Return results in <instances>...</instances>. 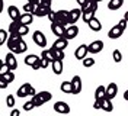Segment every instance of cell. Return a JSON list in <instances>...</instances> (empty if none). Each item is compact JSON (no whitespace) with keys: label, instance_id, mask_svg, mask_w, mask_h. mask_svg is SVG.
<instances>
[{"label":"cell","instance_id":"ee69618b","mask_svg":"<svg viewBox=\"0 0 128 116\" xmlns=\"http://www.w3.org/2000/svg\"><path fill=\"white\" fill-rule=\"evenodd\" d=\"M31 68H32V70H40V68H42V58H41V57L38 58V61L35 62Z\"/></svg>","mask_w":128,"mask_h":116},{"label":"cell","instance_id":"2e32d148","mask_svg":"<svg viewBox=\"0 0 128 116\" xmlns=\"http://www.w3.org/2000/svg\"><path fill=\"white\" fill-rule=\"evenodd\" d=\"M51 68L54 71V74L60 76L63 73V60H54V61L51 62Z\"/></svg>","mask_w":128,"mask_h":116},{"label":"cell","instance_id":"83f0119b","mask_svg":"<svg viewBox=\"0 0 128 116\" xmlns=\"http://www.w3.org/2000/svg\"><path fill=\"white\" fill-rule=\"evenodd\" d=\"M95 13H96L95 10H92V9H90V10H86V12H83L82 17H83V20H84L86 23H89L90 20H92V19H93V17H95Z\"/></svg>","mask_w":128,"mask_h":116},{"label":"cell","instance_id":"277c9868","mask_svg":"<svg viewBox=\"0 0 128 116\" xmlns=\"http://www.w3.org/2000/svg\"><path fill=\"white\" fill-rule=\"evenodd\" d=\"M89 54V45H84V44H82L76 48V51H74V57L80 60V61H83Z\"/></svg>","mask_w":128,"mask_h":116},{"label":"cell","instance_id":"7bdbcfd3","mask_svg":"<svg viewBox=\"0 0 128 116\" xmlns=\"http://www.w3.org/2000/svg\"><path fill=\"white\" fill-rule=\"evenodd\" d=\"M8 71H10V67L8 65V62L4 61L3 64H2V68H0V76L4 74V73H8Z\"/></svg>","mask_w":128,"mask_h":116},{"label":"cell","instance_id":"f6af8a7d","mask_svg":"<svg viewBox=\"0 0 128 116\" xmlns=\"http://www.w3.org/2000/svg\"><path fill=\"white\" fill-rule=\"evenodd\" d=\"M48 19H50V22H51V23H54V22H56V19H57V12L51 10V12L48 13Z\"/></svg>","mask_w":128,"mask_h":116},{"label":"cell","instance_id":"f35d334b","mask_svg":"<svg viewBox=\"0 0 128 116\" xmlns=\"http://www.w3.org/2000/svg\"><path fill=\"white\" fill-rule=\"evenodd\" d=\"M35 7H36V6H34V4H32V3H29V1H26V3L24 4V12H28V13H34Z\"/></svg>","mask_w":128,"mask_h":116},{"label":"cell","instance_id":"ffe728a7","mask_svg":"<svg viewBox=\"0 0 128 116\" xmlns=\"http://www.w3.org/2000/svg\"><path fill=\"white\" fill-rule=\"evenodd\" d=\"M98 10V1H95V0H88L83 6H82V12H86V10Z\"/></svg>","mask_w":128,"mask_h":116},{"label":"cell","instance_id":"484cf974","mask_svg":"<svg viewBox=\"0 0 128 116\" xmlns=\"http://www.w3.org/2000/svg\"><path fill=\"white\" fill-rule=\"evenodd\" d=\"M50 49L52 51L56 60H64V57H66V55H64V49H60V48H56V46H51Z\"/></svg>","mask_w":128,"mask_h":116},{"label":"cell","instance_id":"f546056e","mask_svg":"<svg viewBox=\"0 0 128 116\" xmlns=\"http://www.w3.org/2000/svg\"><path fill=\"white\" fill-rule=\"evenodd\" d=\"M41 57L42 58H45L47 61H50V62H52L56 58H54V54H52V51L51 49H44L42 51V54H41Z\"/></svg>","mask_w":128,"mask_h":116},{"label":"cell","instance_id":"8fae6325","mask_svg":"<svg viewBox=\"0 0 128 116\" xmlns=\"http://www.w3.org/2000/svg\"><path fill=\"white\" fill-rule=\"evenodd\" d=\"M31 87L32 86L29 84V83H25V84H22L19 89H18V92H16V94H18V97H20V99H24L25 96H29V92H31Z\"/></svg>","mask_w":128,"mask_h":116},{"label":"cell","instance_id":"cb8c5ba5","mask_svg":"<svg viewBox=\"0 0 128 116\" xmlns=\"http://www.w3.org/2000/svg\"><path fill=\"white\" fill-rule=\"evenodd\" d=\"M61 92L63 93H67V94H73V83L72 81H63L61 86H60Z\"/></svg>","mask_w":128,"mask_h":116},{"label":"cell","instance_id":"8d00e7d4","mask_svg":"<svg viewBox=\"0 0 128 116\" xmlns=\"http://www.w3.org/2000/svg\"><path fill=\"white\" fill-rule=\"evenodd\" d=\"M38 94L41 96V99L45 102V103H47V102H50L51 99H52V94H51L50 92H40Z\"/></svg>","mask_w":128,"mask_h":116},{"label":"cell","instance_id":"f5cc1de1","mask_svg":"<svg viewBox=\"0 0 128 116\" xmlns=\"http://www.w3.org/2000/svg\"><path fill=\"white\" fill-rule=\"evenodd\" d=\"M95 1H98V3H99V1H102V0H95Z\"/></svg>","mask_w":128,"mask_h":116},{"label":"cell","instance_id":"3957f363","mask_svg":"<svg viewBox=\"0 0 128 116\" xmlns=\"http://www.w3.org/2000/svg\"><path fill=\"white\" fill-rule=\"evenodd\" d=\"M32 41L35 42V45L36 46H41V48L47 46V38H45V35H44L41 31H35L34 32V35H32Z\"/></svg>","mask_w":128,"mask_h":116},{"label":"cell","instance_id":"74e56055","mask_svg":"<svg viewBox=\"0 0 128 116\" xmlns=\"http://www.w3.org/2000/svg\"><path fill=\"white\" fill-rule=\"evenodd\" d=\"M34 108H36L35 106V103H34V100H28V102H25V105H24V110L25 112H29V110H32Z\"/></svg>","mask_w":128,"mask_h":116},{"label":"cell","instance_id":"8992f818","mask_svg":"<svg viewBox=\"0 0 128 116\" xmlns=\"http://www.w3.org/2000/svg\"><path fill=\"white\" fill-rule=\"evenodd\" d=\"M51 31L57 38H61L66 35V26L61 23H51Z\"/></svg>","mask_w":128,"mask_h":116},{"label":"cell","instance_id":"d4e9b609","mask_svg":"<svg viewBox=\"0 0 128 116\" xmlns=\"http://www.w3.org/2000/svg\"><path fill=\"white\" fill-rule=\"evenodd\" d=\"M102 110L105 112H112L114 110V105H112V99H108V97H105L104 100H102Z\"/></svg>","mask_w":128,"mask_h":116},{"label":"cell","instance_id":"9c48e42d","mask_svg":"<svg viewBox=\"0 0 128 116\" xmlns=\"http://www.w3.org/2000/svg\"><path fill=\"white\" fill-rule=\"evenodd\" d=\"M54 110H56L57 113H68L70 112V106L66 103V102H56V105H54Z\"/></svg>","mask_w":128,"mask_h":116},{"label":"cell","instance_id":"7402d4cb","mask_svg":"<svg viewBox=\"0 0 128 116\" xmlns=\"http://www.w3.org/2000/svg\"><path fill=\"white\" fill-rule=\"evenodd\" d=\"M68 45V39L61 36V38H57V41L52 44V46H56V48H60V49H66V46Z\"/></svg>","mask_w":128,"mask_h":116},{"label":"cell","instance_id":"d590c367","mask_svg":"<svg viewBox=\"0 0 128 116\" xmlns=\"http://www.w3.org/2000/svg\"><path fill=\"white\" fill-rule=\"evenodd\" d=\"M32 100H34V103H35V106H36V108H40V106H42V105L45 103V102L41 99V96L38 94V93H36L35 96H32Z\"/></svg>","mask_w":128,"mask_h":116},{"label":"cell","instance_id":"60d3db41","mask_svg":"<svg viewBox=\"0 0 128 116\" xmlns=\"http://www.w3.org/2000/svg\"><path fill=\"white\" fill-rule=\"evenodd\" d=\"M83 65H84L86 68L93 67V65H95V58H88V57H86V58L83 60Z\"/></svg>","mask_w":128,"mask_h":116},{"label":"cell","instance_id":"5bb4252c","mask_svg":"<svg viewBox=\"0 0 128 116\" xmlns=\"http://www.w3.org/2000/svg\"><path fill=\"white\" fill-rule=\"evenodd\" d=\"M8 15L9 17L12 19V20H19V17H20V12H19V9L16 7V6H9L8 7Z\"/></svg>","mask_w":128,"mask_h":116},{"label":"cell","instance_id":"d6986e66","mask_svg":"<svg viewBox=\"0 0 128 116\" xmlns=\"http://www.w3.org/2000/svg\"><path fill=\"white\" fill-rule=\"evenodd\" d=\"M105 97H106V87L105 86H99L95 92V99L96 100H104Z\"/></svg>","mask_w":128,"mask_h":116},{"label":"cell","instance_id":"4316f807","mask_svg":"<svg viewBox=\"0 0 128 116\" xmlns=\"http://www.w3.org/2000/svg\"><path fill=\"white\" fill-rule=\"evenodd\" d=\"M38 58H40V57H38V55H35V54L26 55V57H25V64H26V65H29V67H32L35 62L38 61Z\"/></svg>","mask_w":128,"mask_h":116},{"label":"cell","instance_id":"7a4b0ae2","mask_svg":"<svg viewBox=\"0 0 128 116\" xmlns=\"http://www.w3.org/2000/svg\"><path fill=\"white\" fill-rule=\"evenodd\" d=\"M54 23H61L66 28L68 25H72V22H70V10H58L57 12V19Z\"/></svg>","mask_w":128,"mask_h":116},{"label":"cell","instance_id":"836d02e7","mask_svg":"<svg viewBox=\"0 0 128 116\" xmlns=\"http://www.w3.org/2000/svg\"><path fill=\"white\" fill-rule=\"evenodd\" d=\"M18 33L22 35V36L28 35V33H29V25H22V23H20V26H19V29H18Z\"/></svg>","mask_w":128,"mask_h":116},{"label":"cell","instance_id":"c3c4849f","mask_svg":"<svg viewBox=\"0 0 128 116\" xmlns=\"http://www.w3.org/2000/svg\"><path fill=\"white\" fill-rule=\"evenodd\" d=\"M19 115H20V112H19L18 109H13V110L10 112V116H19Z\"/></svg>","mask_w":128,"mask_h":116},{"label":"cell","instance_id":"7c38bea8","mask_svg":"<svg viewBox=\"0 0 128 116\" xmlns=\"http://www.w3.org/2000/svg\"><path fill=\"white\" fill-rule=\"evenodd\" d=\"M122 29H121L118 25H115V26H112L111 29H109V32H108V38L109 39H118L122 35Z\"/></svg>","mask_w":128,"mask_h":116},{"label":"cell","instance_id":"e575fe53","mask_svg":"<svg viewBox=\"0 0 128 116\" xmlns=\"http://www.w3.org/2000/svg\"><path fill=\"white\" fill-rule=\"evenodd\" d=\"M112 58H114V61L115 62H121L122 61V54H121L120 49H114V52H112Z\"/></svg>","mask_w":128,"mask_h":116},{"label":"cell","instance_id":"b9f144b4","mask_svg":"<svg viewBox=\"0 0 128 116\" xmlns=\"http://www.w3.org/2000/svg\"><path fill=\"white\" fill-rule=\"evenodd\" d=\"M118 26H120L122 31H125V29H127V26H128V20L125 19V17H122L120 22H118Z\"/></svg>","mask_w":128,"mask_h":116},{"label":"cell","instance_id":"30bf717a","mask_svg":"<svg viewBox=\"0 0 128 116\" xmlns=\"http://www.w3.org/2000/svg\"><path fill=\"white\" fill-rule=\"evenodd\" d=\"M15 55H16L15 52H12V51H10V52L6 55V58H4V61L8 62V65L10 67V70H12V71L18 68V60H16Z\"/></svg>","mask_w":128,"mask_h":116},{"label":"cell","instance_id":"ba28073f","mask_svg":"<svg viewBox=\"0 0 128 116\" xmlns=\"http://www.w3.org/2000/svg\"><path fill=\"white\" fill-rule=\"evenodd\" d=\"M50 12H51V7L44 6V4H40V6H36V7H35V10H34V13H32V15L36 16V17H44V16H48Z\"/></svg>","mask_w":128,"mask_h":116},{"label":"cell","instance_id":"5b68a950","mask_svg":"<svg viewBox=\"0 0 128 116\" xmlns=\"http://www.w3.org/2000/svg\"><path fill=\"white\" fill-rule=\"evenodd\" d=\"M102 49H104V41H100V39H96V41L89 44V52L90 54H99Z\"/></svg>","mask_w":128,"mask_h":116},{"label":"cell","instance_id":"d6a6232c","mask_svg":"<svg viewBox=\"0 0 128 116\" xmlns=\"http://www.w3.org/2000/svg\"><path fill=\"white\" fill-rule=\"evenodd\" d=\"M26 49H28V45H26V42L22 39V41L19 42L18 49H16V54H24V52H26Z\"/></svg>","mask_w":128,"mask_h":116},{"label":"cell","instance_id":"681fc988","mask_svg":"<svg viewBox=\"0 0 128 116\" xmlns=\"http://www.w3.org/2000/svg\"><path fill=\"white\" fill-rule=\"evenodd\" d=\"M76 1L79 3V6H80V7H82V6H83V4H84V3H86L88 0H76Z\"/></svg>","mask_w":128,"mask_h":116},{"label":"cell","instance_id":"9a60e30c","mask_svg":"<svg viewBox=\"0 0 128 116\" xmlns=\"http://www.w3.org/2000/svg\"><path fill=\"white\" fill-rule=\"evenodd\" d=\"M116 93H118V86L115 83H109L108 87H106V97L108 99H114L116 96Z\"/></svg>","mask_w":128,"mask_h":116},{"label":"cell","instance_id":"f907efd6","mask_svg":"<svg viewBox=\"0 0 128 116\" xmlns=\"http://www.w3.org/2000/svg\"><path fill=\"white\" fill-rule=\"evenodd\" d=\"M124 99H125V100L128 102V90H127L125 93H124Z\"/></svg>","mask_w":128,"mask_h":116},{"label":"cell","instance_id":"603a6c76","mask_svg":"<svg viewBox=\"0 0 128 116\" xmlns=\"http://www.w3.org/2000/svg\"><path fill=\"white\" fill-rule=\"evenodd\" d=\"M122 4H124V0H109L108 9L109 10H118V9L122 7Z\"/></svg>","mask_w":128,"mask_h":116},{"label":"cell","instance_id":"bcb514c9","mask_svg":"<svg viewBox=\"0 0 128 116\" xmlns=\"http://www.w3.org/2000/svg\"><path fill=\"white\" fill-rule=\"evenodd\" d=\"M8 86H9V81H6V80H3V78H2V81H0V89H2V90H4Z\"/></svg>","mask_w":128,"mask_h":116},{"label":"cell","instance_id":"e0dca14e","mask_svg":"<svg viewBox=\"0 0 128 116\" xmlns=\"http://www.w3.org/2000/svg\"><path fill=\"white\" fill-rule=\"evenodd\" d=\"M82 15H83L82 7L80 9H72V10H70V22H72V25L77 22L80 17H82Z\"/></svg>","mask_w":128,"mask_h":116},{"label":"cell","instance_id":"ac0fdd59","mask_svg":"<svg viewBox=\"0 0 128 116\" xmlns=\"http://www.w3.org/2000/svg\"><path fill=\"white\" fill-rule=\"evenodd\" d=\"M32 20H34V15L32 13H28V12L22 13L20 17H19V22L22 23V25H31Z\"/></svg>","mask_w":128,"mask_h":116},{"label":"cell","instance_id":"f1b7e54d","mask_svg":"<svg viewBox=\"0 0 128 116\" xmlns=\"http://www.w3.org/2000/svg\"><path fill=\"white\" fill-rule=\"evenodd\" d=\"M19 26H20V22L19 20H12L10 25H9V33H18V29H19Z\"/></svg>","mask_w":128,"mask_h":116},{"label":"cell","instance_id":"6da1fadb","mask_svg":"<svg viewBox=\"0 0 128 116\" xmlns=\"http://www.w3.org/2000/svg\"><path fill=\"white\" fill-rule=\"evenodd\" d=\"M24 39L22 35H19V33H10L9 35V39H8V48L12 51V52H15L16 54V49H18V46H19V42Z\"/></svg>","mask_w":128,"mask_h":116},{"label":"cell","instance_id":"1f68e13d","mask_svg":"<svg viewBox=\"0 0 128 116\" xmlns=\"http://www.w3.org/2000/svg\"><path fill=\"white\" fill-rule=\"evenodd\" d=\"M9 31H4V29H0V45H3L4 42H8L9 39Z\"/></svg>","mask_w":128,"mask_h":116},{"label":"cell","instance_id":"ab89813d","mask_svg":"<svg viewBox=\"0 0 128 116\" xmlns=\"http://www.w3.org/2000/svg\"><path fill=\"white\" fill-rule=\"evenodd\" d=\"M15 97H13V94H9L8 97H6V106L9 108H15Z\"/></svg>","mask_w":128,"mask_h":116},{"label":"cell","instance_id":"4dcf8cb0","mask_svg":"<svg viewBox=\"0 0 128 116\" xmlns=\"http://www.w3.org/2000/svg\"><path fill=\"white\" fill-rule=\"evenodd\" d=\"M2 78L6 80V81H9V83H12V81H15V73L10 70V71H8V73L2 74Z\"/></svg>","mask_w":128,"mask_h":116},{"label":"cell","instance_id":"816d5d0a","mask_svg":"<svg viewBox=\"0 0 128 116\" xmlns=\"http://www.w3.org/2000/svg\"><path fill=\"white\" fill-rule=\"evenodd\" d=\"M124 17H125V19L128 20V12H125V15H124Z\"/></svg>","mask_w":128,"mask_h":116},{"label":"cell","instance_id":"44dd1931","mask_svg":"<svg viewBox=\"0 0 128 116\" xmlns=\"http://www.w3.org/2000/svg\"><path fill=\"white\" fill-rule=\"evenodd\" d=\"M88 25H89V28H90L93 32H99L100 29H102V23L99 22V19H96V17H93Z\"/></svg>","mask_w":128,"mask_h":116},{"label":"cell","instance_id":"4fadbf2b","mask_svg":"<svg viewBox=\"0 0 128 116\" xmlns=\"http://www.w3.org/2000/svg\"><path fill=\"white\" fill-rule=\"evenodd\" d=\"M72 83H73V94H79L82 92V78H80V76H74L72 78Z\"/></svg>","mask_w":128,"mask_h":116},{"label":"cell","instance_id":"52a82bcc","mask_svg":"<svg viewBox=\"0 0 128 116\" xmlns=\"http://www.w3.org/2000/svg\"><path fill=\"white\" fill-rule=\"evenodd\" d=\"M77 33H79V28L73 23V25H68L67 28H66V35H64V38H67L68 41L70 39H74L77 36Z\"/></svg>","mask_w":128,"mask_h":116},{"label":"cell","instance_id":"7dc6e473","mask_svg":"<svg viewBox=\"0 0 128 116\" xmlns=\"http://www.w3.org/2000/svg\"><path fill=\"white\" fill-rule=\"evenodd\" d=\"M29 3H32L34 6H40L41 3H42V0H28Z\"/></svg>","mask_w":128,"mask_h":116}]
</instances>
